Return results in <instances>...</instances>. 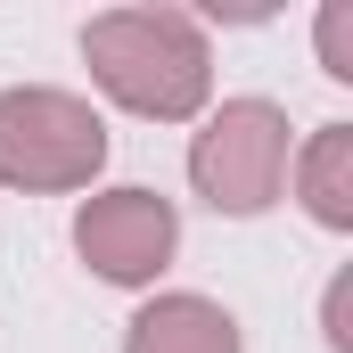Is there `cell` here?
I'll list each match as a JSON object with an SVG mask.
<instances>
[{"label":"cell","mask_w":353,"mask_h":353,"mask_svg":"<svg viewBox=\"0 0 353 353\" xmlns=\"http://www.w3.org/2000/svg\"><path fill=\"white\" fill-rule=\"evenodd\" d=\"M321 66H329L337 83H353V8H345V0L321 8Z\"/></svg>","instance_id":"52a82bcc"},{"label":"cell","mask_w":353,"mask_h":353,"mask_svg":"<svg viewBox=\"0 0 353 353\" xmlns=\"http://www.w3.org/2000/svg\"><path fill=\"white\" fill-rule=\"evenodd\" d=\"M123 353H239V321L214 296H157L132 312Z\"/></svg>","instance_id":"5b68a950"},{"label":"cell","mask_w":353,"mask_h":353,"mask_svg":"<svg viewBox=\"0 0 353 353\" xmlns=\"http://www.w3.org/2000/svg\"><path fill=\"white\" fill-rule=\"evenodd\" d=\"M189 181L214 214H263L288 189V115L271 99H222L197 140H189Z\"/></svg>","instance_id":"3957f363"},{"label":"cell","mask_w":353,"mask_h":353,"mask_svg":"<svg viewBox=\"0 0 353 353\" xmlns=\"http://www.w3.org/2000/svg\"><path fill=\"white\" fill-rule=\"evenodd\" d=\"M107 165V123L99 107L50 83L0 90V181L8 189H90Z\"/></svg>","instance_id":"7a4b0ae2"},{"label":"cell","mask_w":353,"mask_h":353,"mask_svg":"<svg viewBox=\"0 0 353 353\" xmlns=\"http://www.w3.org/2000/svg\"><path fill=\"white\" fill-rule=\"evenodd\" d=\"M288 165H296L304 214L321 230H353V123H321L304 140V157H288Z\"/></svg>","instance_id":"8992f818"},{"label":"cell","mask_w":353,"mask_h":353,"mask_svg":"<svg viewBox=\"0 0 353 353\" xmlns=\"http://www.w3.org/2000/svg\"><path fill=\"white\" fill-rule=\"evenodd\" d=\"M181 247V214L157 189H99L74 214V255L115 288H148Z\"/></svg>","instance_id":"277c9868"},{"label":"cell","mask_w":353,"mask_h":353,"mask_svg":"<svg viewBox=\"0 0 353 353\" xmlns=\"http://www.w3.org/2000/svg\"><path fill=\"white\" fill-rule=\"evenodd\" d=\"M345 296H353V279H329V304H321V312H329V345H337V353H353V312H345Z\"/></svg>","instance_id":"ba28073f"},{"label":"cell","mask_w":353,"mask_h":353,"mask_svg":"<svg viewBox=\"0 0 353 353\" xmlns=\"http://www.w3.org/2000/svg\"><path fill=\"white\" fill-rule=\"evenodd\" d=\"M83 58L90 83L148 123H189L214 90V50L189 8H107L83 25Z\"/></svg>","instance_id":"6da1fadb"}]
</instances>
